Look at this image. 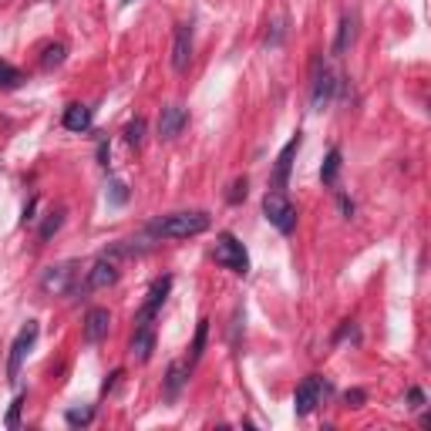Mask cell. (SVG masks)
Instances as JSON below:
<instances>
[{"mask_svg":"<svg viewBox=\"0 0 431 431\" xmlns=\"http://www.w3.org/2000/svg\"><path fill=\"white\" fill-rule=\"evenodd\" d=\"M344 401H347V408H360V404H364V391H347Z\"/></svg>","mask_w":431,"mask_h":431,"instance_id":"83f0119b","label":"cell"},{"mask_svg":"<svg viewBox=\"0 0 431 431\" xmlns=\"http://www.w3.org/2000/svg\"><path fill=\"white\" fill-rule=\"evenodd\" d=\"M24 401H27V394H17L14 401H10V408H7V418H3V425L14 431L20 425V411H24Z\"/></svg>","mask_w":431,"mask_h":431,"instance_id":"cb8c5ba5","label":"cell"},{"mask_svg":"<svg viewBox=\"0 0 431 431\" xmlns=\"http://www.w3.org/2000/svg\"><path fill=\"white\" fill-rule=\"evenodd\" d=\"M189 64H192V27L175 24V31H172V68L179 75H186Z\"/></svg>","mask_w":431,"mask_h":431,"instance_id":"ba28073f","label":"cell"},{"mask_svg":"<svg viewBox=\"0 0 431 431\" xmlns=\"http://www.w3.org/2000/svg\"><path fill=\"white\" fill-rule=\"evenodd\" d=\"M115 280H118V266H115V260L101 256V260L88 270V280H85V286H88V290H105V286H112Z\"/></svg>","mask_w":431,"mask_h":431,"instance_id":"4fadbf2b","label":"cell"},{"mask_svg":"<svg viewBox=\"0 0 431 431\" xmlns=\"http://www.w3.org/2000/svg\"><path fill=\"white\" fill-rule=\"evenodd\" d=\"M303 145V135L297 131L286 145H283V152L277 155V166H273V189H286V182H290V169H293V155L300 152Z\"/></svg>","mask_w":431,"mask_h":431,"instance_id":"8fae6325","label":"cell"},{"mask_svg":"<svg viewBox=\"0 0 431 431\" xmlns=\"http://www.w3.org/2000/svg\"><path fill=\"white\" fill-rule=\"evenodd\" d=\"M61 223H64V212H61V209H57V212H48V219H44V226H41V229H38V236H41V240H44V243H48V240L54 236L57 229H61Z\"/></svg>","mask_w":431,"mask_h":431,"instance_id":"7402d4cb","label":"cell"},{"mask_svg":"<svg viewBox=\"0 0 431 431\" xmlns=\"http://www.w3.org/2000/svg\"><path fill=\"white\" fill-rule=\"evenodd\" d=\"M186 122H189V112L182 105H166L162 115H159V135H162L166 142H172L179 131L186 129Z\"/></svg>","mask_w":431,"mask_h":431,"instance_id":"7c38bea8","label":"cell"},{"mask_svg":"<svg viewBox=\"0 0 431 431\" xmlns=\"http://www.w3.org/2000/svg\"><path fill=\"white\" fill-rule=\"evenodd\" d=\"M357 38V17L354 14H344L340 17V27H337V41H334V54H344Z\"/></svg>","mask_w":431,"mask_h":431,"instance_id":"e0dca14e","label":"cell"},{"mask_svg":"<svg viewBox=\"0 0 431 431\" xmlns=\"http://www.w3.org/2000/svg\"><path fill=\"white\" fill-rule=\"evenodd\" d=\"M172 290V277H159V280L149 286V300L142 303V310H138V317H135V323L138 327H145V323H152V317L162 310V303H166V297H169Z\"/></svg>","mask_w":431,"mask_h":431,"instance_id":"9c48e42d","label":"cell"},{"mask_svg":"<svg viewBox=\"0 0 431 431\" xmlns=\"http://www.w3.org/2000/svg\"><path fill=\"white\" fill-rule=\"evenodd\" d=\"M246 189H249V182H246V179H236V182L229 186V192H226V199H229L233 206H236V203H243V199H246Z\"/></svg>","mask_w":431,"mask_h":431,"instance_id":"4316f807","label":"cell"},{"mask_svg":"<svg viewBox=\"0 0 431 431\" xmlns=\"http://www.w3.org/2000/svg\"><path fill=\"white\" fill-rule=\"evenodd\" d=\"M408 401H411V408H421V404H425V394H421V388H411Z\"/></svg>","mask_w":431,"mask_h":431,"instance_id":"f1b7e54d","label":"cell"},{"mask_svg":"<svg viewBox=\"0 0 431 431\" xmlns=\"http://www.w3.org/2000/svg\"><path fill=\"white\" fill-rule=\"evenodd\" d=\"M38 334H41L38 320H27V323L20 327V334L14 337V344H10V357H7V381H10V384H17L20 367H24V360H27V354H31Z\"/></svg>","mask_w":431,"mask_h":431,"instance_id":"277c9868","label":"cell"},{"mask_svg":"<svg viewBox=\"0 0 431 431\" xmlns=\"http://www.w3.org/2000/svg\"><path fill=\"white\" fill-rule=\"evenodd\" d=\"M108 203H112V206H125V203H129V186L112 179V182H108Z\"/></svg>","mask_w":431,"mask_h":431,"instance_id":"484cf974","label":"cell"},{"mask_svg":"<svg viewBox=\"0 0 431 431\" xmlns=\"http://www.w3.org/2000/svg\"><path fill=\"white\" fill-rule=\"evenodd\" d=\"M152 351H155V330H152V323H145V327H138L135 337H131V357L145 364L152 357Z\"/></svg>","mask_w":431,"mask_h":431,"instance_id":"9a60e30c","label":"cell"},{"mask_svg":"<svg viewBox=\"0 0 431 431\" xmlns=\"http://www.w3.org/2000/svg\"><path fill=\"white\" fill-rule=\"evenodd\" d=\"M340 209H344V216H347V219L354 216V203H351L347 196H340Z\"/></svg>","mask_w":431,"mask_h":431,"instance_id":"4dcf8cb0","label":"cell"},{"mask_svg":"<svg viewBox=\"0 0 431 431\" xmlns=\"http://www.w3.org/2000/svg\"><path fill=\"white\" fill-rule=\"evenodd\" d=\"M92 418H94V408H92V404L68 408V414H64V421H68L71 428H85V425H92Z\"/></svg>","mask_w":431,"mask_h":431,"instance_id":"ffe728a7","label":"cell"},{"mask_svg":"<svg viewBox=\"0 0 431 431\" xmlns=\"http://www.w3.org/2000/svg\"><path fill=\"white\" fill-rule=\"evenodd\" d=\"M323 391H327V384H323L317 374L303 377V384L297 388V394H293V411L300 414V418H307V414H310V411H314V408L320 404Z\"/></svg>","mask_w":431,"mask_h":431,"instance_id":"52a82bcc","label":"cell"},{"mask_svg":"<svg viewBox=\"0 0 431 431\" xmlns=\"http://www.w3.org/2000/svg\"><path fill=\"white\" fill-rule=\"evenodd\" d=\"M209 229V216L206 212H175L166 219H155L149 226L152 236H166V240H186V236H199Z\"/></svg>","mask_w":431,"mask_h":431,"instance_id":"6da1fadb","label":"cell"},{"mask_svg":"<svg viewBox=\"0 0 431 431\" xmlns=\"http://www.w3.org/2000/svg\"><path fill=\"white\" fill-rule=\"evenodd\" d=\"M64 57H68V48H64L61 41L44 44V51H41V68H44V71H54V68L64 64Z\"/></svg>","mask_w":431,"mask_h":431,"instance_id":"ac0fdd59","label":"cell"},{"mask_svg":"<svg viewBox=\"0 0 431 431\" xmlns=\"http://www.w3.org/2000/svg\"><path fill=\"white\" fill-rule=\"evenodd\" d=\"M98 159H101V166H108V145H105V142L98 145Z\"/></svg>","mask_w":431,"mask_h":431,"instance_id":"1f68e13d","label":"cell"},{"mask_svg":"<svg viewBox=\"0 0 431 431\" xmlns=\"http://www.w3.org/2000/svg\"><path fill=\"white\" fill-rule=\"evenodd\" d=\"M186 381H189V364H186V360H172L169 371H166V397H169V401H175V397H179V391L186 388Z\"/></svg>","mask_w":431,"mask_h":431,"instance_id":"5bb4252c","label":"cell"},{"mask_svg":"<svg viewBox=\"0 0 431 431\" xmlns=\"http://www.w3.org/2000/svg\"><path fill=\"white\" fill-rule=\"evenodd\" d=\"M334 94H337V78H334V71L317 57V64H314V92H310L314 112H323V108L330 105Z\"/></svg>","mask_w":431,"mask_h":431,"instance_id":"8992f818","label":"cell"},{"mask_svg":"<svg viewBox=\"0 0 431 431\" xmlns=\"http://www.w3.org/2000/svg\"><path fill=\"white\" fill-rule=\"evenodd\" d=\"M125 142H129V145H135V149L145 142V118H135V122H129V125H125Z\"/></svg>","mask_w":431,"mask_h":431,"instance_id":"44dd1931","label":"cell"},{"mask_svg":"<svg viewBox=\"0 0 431 431\" xmlns=\"http://www.w3.org/2000/svg\"><path fill=\"white\" fill-rule=\"evenodd\" d=\"M24 75H20L14 64H7V61H0V88H17Z\"/></svg>","mask_w":431,"mask_h":431,"instance_id":"603a6c76","label":"cell"},{"mask_svg":"<svg viewBox=\"0 0 431 431\" xmlns=\"http://www.w3.org/2000/svg\"><path fill=\"white\" fill-rule=\"evenodd\" d=\"M206 337H209V320H199L196 327V340H192V360H199L206 351Z\"/></svg>","mask_w":431,"mask_h":431,"instance_id":"d4e9b609","label":"cell"},{"mask_svg":"<svg viewBox=\"0 0 431 431\" xmlns=\"http://www.w3.org/2000/svg\"><path fill=\"white\" fill-rule=\"evenodd\" d=\"M212 260L219 263L223 270H233L246 277L249 273V256H246V246L233 236V233H219L216 236V246H212Z\"/></svg>","mask_w":431,"mask_h":431,"instance_id":"3957f363","label":"cell"},{"mask_svg":"<svg viewBox=\"0 0 431 431\" xmlns=\"http://www.w3.org/2000/svg\"><path fill=\"white\" fill-rule=\"evenodd\" d=\"M118 377H122V371H115V374L108 377L105 384H101V394H112V391H115V384H118Z\"/></svg>","mask_w":431,"mask_h":431,"instance_id":"f546056e","label":"cell"},{"mask_svg":"<svg viewBox=\"0 0 431 431\" xmlns=\"http://www.w3.org/2000/svg\"><path fill=\"white\" fill-rule=\"evenodd\" d=\"M78 283V263L68 260V263H57V266H48L44 277H41V290L51 293V297H64L71 293Z\"/></svg>","mask_w":431,"mask_h":431,"instance_id":"5b68a950","label":"cell"},{"mask_svg":"<svg viewBox=\"0 0 431 431\" xmlns=\"http://www.w3.org/2000/svg\"><path fill=\"white\" fill-rule=\"evenodd\" d=\"M61 122H64L68 131H88L92 129V108L88 105H68Z\"/></svg>","mask_w":431,"mask_h":431,"instance_id":"2e32d148","label":"cell"},{"mask_svg":"<svg viewBox=\"0 0 431 431\" xmlns=\"http://www.w3.org/2000/svg\"><path fill=\"white\" fill-rule=\"evenodd\" d=\"M108 330H112V314L105 307H94V310L85 314V327H81L85 344H101V340L108 337Z\"/></svg>","mask_w":431,"mask_h":431,"instance_id":"30bf717a","label":"cell"},{"mask_svg":"<svg viewBox=\"0 0 431 431\" xmlns=\"http://www.w3.org/2000/svg\"><path fill=\"white\" fill-rule=\"evenodd\" d=\"M340 175V149H330L327 152V159H323V169H320V179H323V186H334Z\"/></svg>","mask_w":431,"mask_h":431,"instance_id":"d6986e66","label":"cell"},{"mask_svg":"<svg viewBox=\"0 0 431 431\" xmlns=\"http://www.w3.org/2000/svg\"><path fill=\"white\" fill-rule=\"evenodd\" d=\"M263 216H266L270 226H277L283 236L297 229V206L286 199L283 189H270V192L263 196Z\"/></svg>","mask_w":431,"mask_h":431,"instance_id":"7a4b0ae2","label":"cell"}]
</instances>
